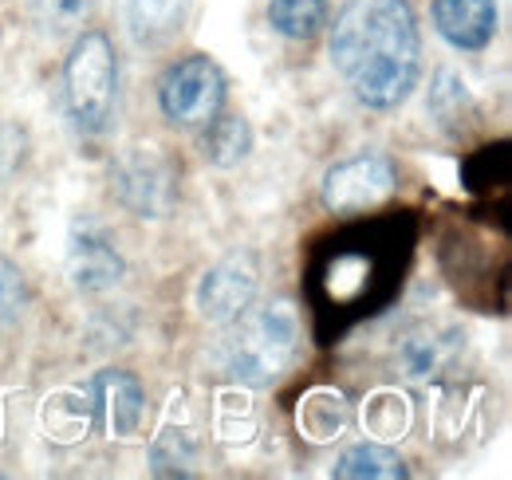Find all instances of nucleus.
I'll return each instance as SVG.
<instances>
[{
    "mask_svg": "<svg viewBox=\"0 0 512 480\" xmlns=\"http://www.w3.org/2000/svg\"><path fill=\"white\" fill-rule=\"evenodd\" d=\"M28 12L44 32L64 36L95 12V0H28Z\"/></svg>",
    "mask_w": 512,
    "mask_h": 480,
    "instance_id": "obj_15",
    "label": "nucleus"
},
{
    "mask_svg": "<svg viewBox=\"0 0 512 480\" xmlns=\"http://www.w3.org/2000/svg\"><path fill=\"white\" fill-rule=\"evenodd\" d=\"M225 87V71L209 56H186L162 75V115L178 126H205L225 107Z\"/></svg>",
    "mask_w": 512,
    "mask_h": 480,
    "instance_id": "obj_6",
    "label": "nucleus"
},
{
    "mask_svg": "<svg viewBox=\"0 0 512 480\" xmlns=\"http://www.w3.org/2000/svg\"><path fill=\"white\" fill-rule=\"evenodd\" d=\"M119 60L107 32H83L64 63V99L71 122L83 134H103L115 115Z\"/></svg>",
    "mask_w": 512,
    "mask_h": 480,
    "instance_id": "obj_3",
    "label": "nucleus"
},
{
    "mask_svg": "<svg viewBox=\"0 0 512 480\" xmlns=\"http://www.w3.org/2000/svg\"><path fill=\"white\" fill-rule=\"evenodd\" d=\"M201 150H205V158H209L213 166L229 170V166H237V162L249 158V150H253V130H249V122L241 119V115H221V111H217L213 119L205 122Z\"/></svg>",
    "mask_w": 512,
    "mask_h": 480,
    "instance_id": "obj_12",
    "label": "nucleus"
},
{
    "mask_svg": "<svg viewBox=\"0 0 512 480\" xmlns=\"http://www.w3.org/2000/svg\"><path fill=\"white\" fill-rule=\"evenodd\" d=\"M111 185L123 209H130L134 217L158 221L178 201V166L158 146H130L111 170Z\"/></svg>",
    "mask_w": 512,
    "mask_h": 480,
    "instance_id": "obj_4",
    "label": "nucleus"
},
{
    "mask_svg": "<svg viewBox=\"0 0 512 480\" xmlns=\"http://www.w3.org/2000/svg\"><path fill=\"white\" fill-rule=\"evenodd\" d=\"M190 8L193 0H123V24L138 48H162L186 28Z\"/></svg>",
    "mask_w": 512,
    "mask_h": 480,
    "instance_id": "obj_11",
    "label": "nucleus"
},
{
    "mask_svg": "<svg viewBox=\"0 0 512 480\" xmlns=\"http://www.w3.org/2000/svg\"><path fill=\"white\" fill-rule=\"evenodd\" d=\"M67 276L79 292L99 296L111 292L123 276H127V260L115 248L111 233L95 221H75L71 237H67Z\"/></svg>",
    "mask_w": 512,
    "mask_h": 480,
    "instance_id": "obj_7",
    "label": "nucleus"
},
{
    "mask_svg": "<svg viewBox=\"0 0 512 480\" xmlns=\"http://www.w3.org/2000/svg\"><path fill=\"white\" fill-rule=\"evenodd\" d=\"M331 473L339 480H402L406 477V465H402V457L390 453L386 445L363 441V445L343 449Z\"/></svg>",
    "mask_w": 512,
    "mask_h": 480,
    "instance_id": "obj_13",
    "label": "nucleus"
},
{
    "mask_svg": "<svg viewBox=\"0 0 512 480\" xmlns=\"http://www.w3.org/2000/svg\"><path fill=\"white\" fill-rule=\"evenodd\" d=\"M28 307V280L20 272V264H12L4 252H0V331L12 327Z\"/></svg>",
    "mask_w": 512,
    "mask_h": 480,
    "instance_id": "obj_16",
    "label": "nucleus"
},
{
    "mask_svg": "<svg viewBox=\"0 0 512 480\" xmlns=\"http://www.w3.org/2000/svg\"><path fill=\"white\" fill-rule=\"evenodd\" d=\"M256 284H260V268L249 252H233L221 264H213L201 284H197V311L205 323H233L241 311H249L256 300Z\"/></svg>",
    "mask_w": 512,
    "mask_h": 480,
    "instance_id": "obj_8",
    "label": "nucleus"
},
{
    "mask_svg": "<svg viewBox=\"0 0 512 480\" xmlns=\"http://www.w3.org/2000/svg\"><path fill=\"white\" fill-rule=\"evenodd\" d=\"M331 63L371 111H394L422 75L418 16L406 0H355L335 20Z\"/></svg>",
    "mask_w": 512,
    "mask_h": 480,
    "instance_id": "obj_1",
    "label": "nucleus"
},
{
    "mask_svg": "<svg viewBox=\"0 0 512 480\" xmlns=\"http://www.w3.org/2000/svg\"><path fill=\"white\" fill-rule=\"evenodd\" d=\"M430 16H434L438 36L457 52H485L497 36L493 0H434Z\"/></svg>",
    "mask_w": 512,
    "mask_h": 480,
    "instance_id": "obj_10",
    "label": "nucleus"
},
{
    "mask_svg": "<svg viewBox=\"0 0 512 480\" xmlns=\"http://www.w3.org/2000/svg\"><path fill=\"white\" fill-rule=\"evenodd\" d=\"M394 193H398V166L379 150L351 154L323 174V205L339 217L371 213L386 205Z\"/></svg>",
    "mask_w": 512,
    "mask_h": 480,
    "instance_id": "obj_5",
    "label": "nucleus"
},
{
    "mask_svg": "<svg viewBox=\"0 0 512 480\" xmlns=\"http://www.w3.org/2000/svg\"><path fill=\"white\" fill-rule=\"evenodd\" d=\"M327 0H272L268 24L288 40H312L327 24Z\"/></svg>",
    "mask_w": 512,
    "mask_h": 480,
    "instance_id": "obj_14",
    "label": "nucleus"
},
{
    "mask_svg": "<svg viewBox=\"0 0 512 480\" xmlns=\"http://www.w3.org/2000/svg\"><path fill=\"white\" fill-rule=\"evenodd\" d=\"M300 351V315L292 303L249 307L233 319L225 343V370L245 386H272Z\"/></svg>",
    "mask_w": 512,
    "mask_h": 480,
    "instance_id": "obj_2",
    "label": "nucleus"
},
{
    "mask_svg": "<svg viewBox=\"0 0 512 480\" xmlns=\"http://www.w3.org/2000/svg\"><path fill=\"white\" fill-rule=\"evenodd\" d=\"M91 398V414L95 421L111 433V437H130L138 433L142 414H146V394L138 386V378L127 370H99L87 386Z\"/></svg>",
    "mask_w": 512,
    "mask_h": 480,
    "instance_id": "obj_9",
    "label": "nucleus"
}]
</instances>
